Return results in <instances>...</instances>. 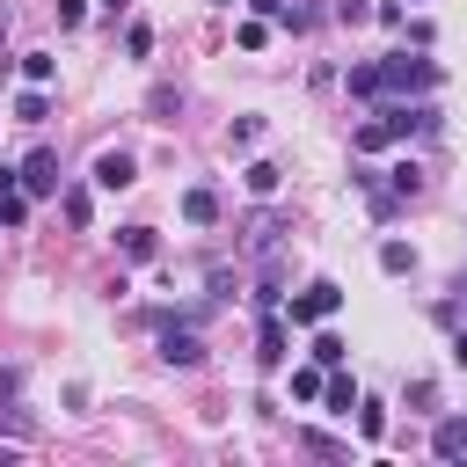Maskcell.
I'll return each mask as SVG.
<instances>
[{
	"label": "cell",
	"instance_id": "25",
	"mask_svg": "<svg viewBox=\"0 0 467 467\" xmlns=\"http://www.w3.org/2000/svg\"><path fill=\"white\" fill-rule=\"evenodd\" d=\"M248 7H255V15H285V0H248Z\"/></svg>",
	"mask_w": 467,
	"mask_h": 467
},
{
	"label": "cell",
	"instance_id": "8",
	"mask_svg": "<svg viewBox=\"0 0 467 467\" xmlns=\"http://www.w3.org/2000/svg\"><path fill=\"white\" fill-rule=\"evenodd\" d=\"M182 219H190V226H212V219H219V197H212V190H182Z\"/></svg>",
	"mask_w": 467,
	"mask_h": 467
},
{
	"label": "cell",
	"instance_id": "27",
	"mask_svg": "<svg viewBox=\"0 0 467 467\" xmlns=\"http://www.w3.org/2000/svg\"><path fill=\"white\" fill-rule=\"evenodd\" d=\"M102 7H124V0H102Z\"/></svg>",
	"mask_w": 467,
	"mask_h": 467
},
{
	"label": "cell",
	"instance_id": "17",
	"mask_svg": "<svg viewBox=\"0 0 467 467\" xmlns=\"http://www.w3.org/2000/svg\"><path fill=\"white\" fill-rule=\"evenodd\" d=\"M248 190L270 197V190H277V168H270V161H248Z\"/></svg>",
	"mask_w": 467,
	"mask_h": 467
},
{
	"label": "cell",
	"instance_id": "6",
	"mask_svg": "<svg viewBox=\"0 0 467 467\" xmlns=\"http://www.w3.org/2000/svg\"><path fill=\"white\" fill-rule=\"evenodd\" d=\"M161 358H168V365H182V372H190V365H197V358H204V343H197V336H190V328H168V336H161Z\"/></svg>",
	"mask_w": 467,
	"mask_h": 467
},
{
	"label": "cell",
	"instance_id": "10",
	"mask_svg": "<svg viewBox=\"0 0 467 467\" xmlns=\"http://www.w3.org/2000/svg\"><path fill=\"white\" fill-rule=\"evenodd\" d=\"M124 255H131V263H153V255H161L153 226H124Z\"/></svg>",
	"mask_w": 467,
	"mask_h": 467
},
{
	"label": "cell",
	"instance_id": "23",
	"mask_svg": "<svg viewBox=\"0 0 467 467\" xmlns=\"http://www.w3.org/2000/svg\"><path fill=\"white\" fill-rule=\"evenodd\" d=\"M292 394H299V401H314V394H328V387H321V372H292Z\"/></svg>",
	"mask_w": 467,
	"mask_h": 467
},
{
	"label": "cell",
	"instance_id": "14",
	"mask_svg": "<svg viewBox=\"0 0 467 467\" xmlns=\"http://www.w3.org/2000/svg\"><path fill=\"white\" fill-rule=\"evenodd\" d=\"M379 270H387V277L416 270V248H409V241H387V248H379Z\"/></svg>",
	"mask_w": 467,
	"mask_h": 467
},
{
	"label": "cell",
	"instance_id": "18",
	"mask_svg": "<svg viewBox=\"0 0 467 467\" xmlns=\"http://www.w3.org/2000/svg\"><path fill=\"white\" fill-rule=\"evenodd\" d=\"M58 212H66L73 226H88V212H95V204H88V190H66V197H58Z\"/></svg>",
	"mask_w": 467,
	"mask_h": 467
},
{
	"label": "cell",
	"instance_id": "26",
	"mask_svg": "<svg viewBox=\"0 0 467 467\" xmlns=\"http://www.w3.org/2000/svg\"><path fill=\"white\" fill-rule=\"evenodd\" d=\"M452 365H467V336H452Z\"/></svg>",
	"mask_w": 467,
	"mask_h": 467
},
{
	"label": "cell",
	"instance_id": "21",
	"mask_svg": "<svg viewBox=\"0 0 467 467\" xmlns=\"http://www.w3.org/2000/svg\"><path fill=\"white\" fill-rule=\"evenodd\" d=\"M124 51H131V58H146V51H153V29H146V22H131V36H124Z\"/></svg>",
	"mask_w": 467,
	"mask_h": 467
},
{
	"label": "cell",
	"instance_id": "12",
	"mask_svg": "<svg viewBox=\"0 0 467 467\" xmlns=\"http://www.w3.org/2000/svg\"><path fill=\"white\" fill-rule=\"evenodd\" d=\"M350 95H365V102H372V95H387V88H379V58L350 66Z\"/></svg>",
	"mask_w": 467,
	"mask_h": 467
},
{
	"label": "cell",
	"instance_id": "11",
	"mask_svg": "<svg viewBox=\"0 0 467 467\" xmlns=\"http://www.w3.org/2000/svg\"><path fill=\"white\" fill-rule=\"evenodd\" d=\"M51 73H58V58H51V51H22V80H29V88H44Z\"/></svg>",
	"mask_w": 467,
	"mask_h": 467
},
{
	"label": "cell",
	"instance_id": "24",
	"mask_svg": "<svg viewBox=\"0 0 467 467\" xmlns=\"http://www.w3.org/2000/svg\"><path fill=\"white\" fill-rule=\"evenodd\" d=\"M80 15H88V0H58V29H73Z\"/></svg>",
	"mask_w": 467,
	"mask_h": 467
},
{
	"label": "cell",
	"instance_id": "1",
	"mask_svg": "<svg viewBox=\"0 0 467 467\" xmlns=\"http://www.w3.org/2000/svg\"><path fill=\"white\" fill-rule=\"evenodd\" d=\"M379 88H394V95H431L438 88V58H379Z\"/></svg>",
	"mask_w": 467,
	"mask_h": 467
},
{
	"label": "cell",
	"instance_id": "13",
	"mask_svg": "<svg viewBox=\"0 0 467 467\" xmlns=\"http://www.w3.org/2000/svg\"><path fill=\"white\" fill-rule=\"evenodd\" d=\"M15 117H22V124H44V117H51L44 88H22V95H15Z\"/></svg>",
	"mask_w": 467,
	"mask_h": 467
},
{
	"label": "cell",
	"instance_id": "19",
	"mask_svg": "<svg viewBox=\"0 0 467 467\" xmlns=\"http://www.w3.org/2000/svg\"><path fill=\"white\" fill-rule=\"evenodd\" d=\"M358 431L379 438V431H387V409H379V401H358Z\"/></svg>",
	"mask_w": 467,
	"mask_h": 467
},
{
	"label": "cell",
	"instance_id": "4",
	"mask_svg": "<svg viewBox=\"0 0 467 467\" xmlns=\"http://www.w3.org/2000/svg\"><path fill=\"white\" fill-rule=\"evenodd\" d=\"M22 190H29V197H58V153H51V146H36V153L22 161Z\"/></svg>",
	"mask_w": 467,
	"mask_h": 467
},
{
	"label": "cell",
	"instance_id": "3",
	"mask_svg": "<svg viewBox=\"0 0 467 467\" xmlns=\"http://www.w3.org/2000/svg\"><path fill=\"white\" fill-rule=\"evenodd\" d=\"M438 117H431V102H394V109H379V131H387V146L394 139H416V131H431Z\"/></svg>",
	"mask_w": 467,
	"mask_h": 467
},
{
	"label": "cell",
	"instance_id": "7",
	"mask_svg": "<svg viewBox=\"0 0 467 467\" xmlns=\"http://www.w3.org/2000/svg\"><path fill=\"white\" fill-rule=\"evenodd\" d=\"M431 452H438V460H460V452H467V423H460V416H445V423L431 431Z\"/></svg>",
	"mask_w": 467,
	"mask_h": 467
},
{
	"label": "cell",
	"instance_id": "5",
	"mask_svg": "<svg viewBox=\"0 0 467 467\" xmlns=\"http://www.w3.org/2000/svg\"><path fill=\"white\" fill-rule=\"evenodd\" d=\"M95 182H102V190H131V182H139V161H131V153H95Z\"/></svg>",
	"mask_w": 467,
	"mask_h": 467
},
{
	"label": "cell",
	"instance_id": "22",
	"mask_svg": "<svg viewBox=\"0 0 467 467\" xmlns=\"http://www.w3.org/2000/svg\"><path fill=\"white\" fill-rule=\"evenodd\" d=\"M387 175H394V190H401V197H416V182H423V175H416V161H401V168H387Z\"/></svg>",
	"mask_w": 467,
	"mask_h": 467
},
{
	"label": "cell",
	"instance_id": "9",
	"mask_svg": "<svg viewBox=\"0 0 467 467\" xmlns=\"http://www.w3.org/2000/svg\"><path fill=\"white\" fill-rule=\"evenodd\" d=\"M255 358H263V365H285V321H277V314L263 321V336H255Z\"/></svg>",
	"mask_w": 467,
	"mask_h": 467
},
{
	"label": "cell",
	"instance_id": "2",
	"mask_svg": "<svg viewBox=\"0 0 467 467\" xmlns=\"http://www.w3.org/2000/svg\"><path fill=\"white\" fill-rule=\"evenodd\" d=\"M336 306H343V285H328V277H314V285H306V292L292 299V328H321V321H328Z\"/></svg>",
	"mask_w": 467,
	"mask_h": 467
},
{
	"label": "cell",
	"instance_id": "16",
	"mask_svg": "<svg viewBox=\"0 0 467 467\" xmlns=\"http://www.w3.org/2000/svg\"><path fill=\"white\" fill-rule=\"evenodd\" d=\"M22 219H29V190H7L0 197V226H22Z\"/></svg>",
	"mask_w": 467,
	"mask_h": 467
},
{
	"label": "cell",
	"instance_id": "20",
	"mask_svg": "<svg viewBox=\"0 0 467 467\" xmlns=\"http://www.w3.org/2000/svg\"><path fill=\"white\" fill-rule=\"evenodd\" d=\"M328 409H358V387H350V379H343V372H336V379H328Z\"/></svg>",
	"mask_w": 467,
	"mask_h": 467
},
{
	"label": "cell",
	"instance_id": "15",
	"mask_svg": "<svg viewBox=\"0 0 467 467\" xmlns=\"http://www.w3.org/2000/svg\"><path fill=\"white\" fill-rule=\"evenodd\" d=\"M314 365H321V372H336V365H343V343H336V336H328V328H321V336H314Z\"/></svg>",
	"mask_w": 467,
	"mask_h": 467
}]
</instances>
